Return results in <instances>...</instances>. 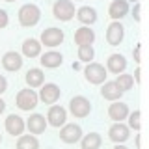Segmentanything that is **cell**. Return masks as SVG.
I'll return each mask as SVG.
<instances>
[{
    "label": "cell",
    "instance_id": "6da1fadb",
    "mask_svg": "<svg viewBox=\"0 0 149 149\" xmlns=\"http://www.w3.org/2000/svg\"><path fill=\"white\" fill-rule=\"evenodd\" d=\"M41 11L36 4H24L21 9H19V22L22 26H34L39 22Z\"/></svg>",
    "mask_w": 149,
    "mask_h": 149
},
{
    "label": "cell",
    "instance_id": "7a4b0ae2",
    "mask_svg": "<svg viewBox=\"0 0 149 149\" xmlns=\"http://www.w3.org/2000/svg\"><path fill=\"white\" fill-rule=\"evenodd\" d=\"M37 101L39 97L34 90H21L17 93V106L21 110H34L37 106Z\"/></svg>",
    "mask_w": 149,
    "mask_h": 149
},
{
    "label": "cell",
    "instance_id": "3957f363",
    "mask_svg": "<svg viewBox=\"0 0 149 149\" xmlns=\"http://www.w3.org/2000/svg\"><path fill=\"white\" fill-rule=\"evenodd\" d=\"M69 108H71V114L74 118H86L88 114L91 112V104L86 97L78 95V97H73L71 102H69Z\"/></svg>",
    "mask_w": 149,
    "mask_h": 149
},
{
    "label": "cell",
    "instance_id": "277c9868",
    "mask_svg": "<svg viewBox=\"0 0 149 149\" xmlns=\"http://www.w3.org/2000/svg\"><path fill=\"white\" fill-rule=\"evenodd\" d=\"M52 11H54V17L60 19V21H71L74 15V6L71 0H56Z\"/></svg>",
    "mask_w": 149,
    "mask_h": 149
},
{
    "label": "cell",
    "instance_id": "5b68a950",
    "mask_svg": "<svg viewBox=\"0 0 149 149\" xmlns=\"http://www.w3.org/2000/svg\"><path fill=\"white\" fill-rule=\"evenodd\" d=\"M60 138L63 140L65 143H74L82 138V129L74 123H69V125H63V129L60 130Z\"/></svg>",
    "mask_w": 149,
    "mask_h": 149
},
{
    "label": "cell",
    "instance_id": "8992f818",
    "mask_svg": "<svg viewBox=\"0 0 149 149\" xmlns=\"http://www.w3.org/2000/svg\"><path fill=\"white\" fill-rule=\"evenodd\" d=\"M86 78L91 84H101L106 78V69L101 63H90L86 67Z\"/></svg>",
    "mask_w": 149,
    "mask_h": 149
},
{
    "label": "cell",
    "instance_id": "52a82bcc",
    "mask_svg": "<svg viewBox=\"0 0 149 149\" xmlns=\"http://www.w3.org/2000/svg\"><path fill=\"white\" fill-rule=\"evenodd\" d=\"M63 41V32L60 28H49L41 34V43L45 47H58Z\"/></svg>",
    "mask_w": 149,
    "mask_h": 149
},
{
    "label": "cell",
    "instance_id": "ba28073f",
    "mask_svg": "<svg viewBox=\"0 0 149 149\" xmlns=\"http://www.w3.org/2000/svg\"><path fill=\"white\" fill-rule=\"evenodd\" d=\"M47 119H49V123L52 127H62V125H65V119H67V112L62 106H50Z\"/></svg>",
    "mask_w": 149,
    "mask_h": 149
},
{
    "label": "cell",
    "instance_id": "9c48e42d",
    "mask_svg": "<svg viewBox=\"0 0 149 149\" xmlns=\"http://www.w3.org/2000/svg\"><path fill=\"white\" fill-rule=\"evenodd\" d=\"M123 36H125V30L119 22H112L108 26V30H106V41H108L112 47L119 45L121 41H123Z\"/></svg>",
    "mask_w": 149,
    "mask_h": 149
},
{
    "label": "cell",
    "instance_id": "30bf717a",
    "mask_svg": "<svg viewBox=\"0 0 149 149\" xmlns=\"http://www.w3.org/2000/svg\"><path fill=\"white\" fill-rule=\"evenodd\" d=\"M108 136H110L112 142L123 143L125 140L129 138V127H127V125H123L121 121H119V123H114L110 127V130H108Z\"/></svg>",
    "mask_w": 149,
    "mask_h": 149
},
{
    "label": "cell",
    "instance_id": "8fae6325",
    "mask_svg": "<svg viewBox=\"0 0 149 149\" xmlns=\"http://www.w3.org/2000/svg\"><path fill=\"white\" fill-rule=\"evenodd\" d=\"M39 99L47 102V104H52L60 99V88L56 84H45L41 88V93H39Z\"/></svg>",
    "mask_w": 149,
    "mask_h": 149
},
{
    "label": "cell",
    "instance_id": "7c38bea8",
    "mask_svg": "<svg viewBox=\"0 0 149 149\" xmlns=\"http://www.w3.org/2000/svg\"><path fill=\"white\" fill-rule=\"evenodd\" d=\"M2 65L8 69V71H19V69L22 67V58H21V54L13 52V50L6 52V54H4V58H2Z\"/></svg>",
    "mask_w": 149,
    "mask_h": 149
},
{
    "label": "cell",
    "instance_id": "4fadbf2b",
    "mask_svg": "<svg viewBox=\"0 0 149 149\" xmlns=\"http://www.w3.org/2000/svg\"><path fill=\"white\" fill-rule=\"evenodd\" d=\"M6 130H8L9 134H13V136L22 134V130H24V121H22V118H19V116H15V114L8 116V119H6Z\"/></svg>",
    "mask_w": 149,
    "mask_h": 149
},
{
    "label": "cell",
    "instance_id": "5bb4252c",
    "mask_svg": "<svg viewBox=\"0 0 149 149\" xmlns=\"http://www.w3.org/2000/svg\"><path fill=\"white\" fill-rule=\"evenodd\" d=\"M108 116H110V119H114V121H118V123H119L121 119H125L129 116L127 104H123V102H114V104H110Z\"/></svg>",
    "mask_w": 149,
    "mask_h": 149
},
{
    "label": "cell",
    "instance_id": "9a60e30c",
    "mask_svg": "<svg viewBox=\"0 0 149 149\" xmlns=\"http://www.w3.org/2000/svg\"><path fill=\"white\" fill-rule=\"evenodd\" d=\"M127 11H129L127 0H114V2L110 4V9H108V13H110L112 19H121V17H125V15H127Z\"/></svg>",
    "mask_w": 149,
    "mask_h": 149
},
{
    "label": "cell",
    "instance_id": "2e32d148",
    "mask_svg": "<svg viewBox=\"0 0 149 149\" xmlns=\"http://www.w3.org/2000/svg\"><path fill=\"white\" fill-rule=\"evenodd\" d=\"M28 129H30V132H34V134H41V132H45V129H47V121L43 116H39V114H34V116H30V119H28Z\"/></svg>",
    "mask_w": 149,
    "mask_h": 149
},
{
    "label": "cell",
    "instance_id": "e0dca14e",
    "mask_svg": "<svg viewBox=\"0 0 149 149\" xmlns=\"http://www.w3.org/2000/svg\"><path fill=\"white\" fill-rule=\"evenodd\" d=\"M93 39H95V34H93V30L90 28H78L77 32H74V41H77V45H91Z\"/></svg>",
    "mask_w": 149,
    "mask_h": 149
},
{
    "label": "cell",
    "instance_id": "ac0fdd59",
    "mask_svg": "<svg viewBox=\"0 0 149 149\" xmlns=\"http://www.w3.org/2000/svg\"><path fill=\"white\" fill-rule=\"evenodd\" d=\"M125 67H127V60H125L121 54H112L108 58V69L112 73L119 74V73L125 71Z\"/></svg>",
    "mask_w": 149,
    "mask_h": 149
},
{
    "label": "cell",
    "instance_id": "d6986e66",
    "mask_svg": "<svg viewBox=\"0 0 149 149\" xmlns=\"http://www.w3.org/2000/svg\"><path fill=\"white\" fill-rule=\"evenodd\" d=\"M62 54L60 52H45L41 56V65L43 67H49V69H54L58 65H62Z\"/></svg>",
    "mask_w": 149,
    "mask_h": 149
},
{
    "label": "cell",
    "instance_id": "ffe728a7",
    "mask_svg": "<svg viewBox=\"0 0 149 149\" xmlns=\"http://www.w3.org/2000/svg\"><path fill=\"white\" fill-rule=\"evenodd\" d=\"M77 17H78L80 22H84V24H93V22L97 21V11L93 8H90V6H84V8L78 9Z\"/></svg>",
    "mask_w": 149,
    "mask_h": 149
},
{
    "label": "cell",
    "instance_id": "44dd1931",
    "mask_svg": "<svg viewBox=\"0 0 149 149\" xmlns=\"http://www.w3.org/2000/svg\"><path fill=\"white\" fill-rule=\"evenodd\" d=\"M39 52H41L39 41H36V39H26L24 43H22V54H24L26 58H36V56H39Z\"/></svg>",
    "mask_w": 149,
    "mask_h": 149
},
{
    "label": "cell",
    "instance_id": "7402d4cb",
    "mask_svg": "<svg viewBox=\"0 0 149 149\" xmlns=\"http://www.w3.org/2000/svg\"><path fill=\"white\" fill-rule=\"evenodd\" d=\"M101 93H102V97H104V99H108V101H118L123 91L116 86V82H106L104 86H102Z\"/></svg>",
    "mask_w": 149,
    "mask_h": 149
},
{
    "label": "cell",
    "instance_id": "603a6c76",
    "mask_svg": "<svg viewBox=\"0 0 149 149\" xmlns=\"http://www.w3.org/2000/svg\"><path fill=\"white\" fill-rule=\"evenodd\" d=\"M43 78H45V74H43L41 69H30V71L26 73V82H28L30 88L41 86V84H43Z\"/></svg>",
    "mask_w": 149,
    "mask_h": 149
},
{
    "label": "cell",
    "instance_id": "cb8c5ba5",
    "mask_svg": "<svg viewBox=\"0 0 149 149\" xmlns=\"http://www.w3.org/2000/svg\"><path fill=\"white\" fill-rule=\"evenodd\" d=\"M101 147V136L97 132H90L82 138V149H99Z\"/></svg>",
    "mask_w": 149,
    "mask_h": 149
},
{
    "label": "cell",
    "instance_id": "d4e9b609",
    "mask_svg": "<svg viewBox=\"0 0 149 149\" xmlns=\"http://www.w3.org/2000/svg\"><path fill=\"white\" fill-rule=\"evenodd\" d=\"M17 149H39V142H37L36 136L26 134V136H21V138H19Z\"/></svg>",
    "mask_w": 149,
    "mask_h": 149
},
{
    "label": "cell",
    "instance_id": "484cf974",
    "mask_svg": "<svg viewBox=\"0 0 149 149\" xmlns=\"http://www.w3.org/2000/svg\"><path fill=\"white\" fill-rule=\"evenodd\" d=\"M132 84H134V78L130 77V74H119L118 80H116V86H118L121 91L130 90V88H132Z\"/></svg>",
    "mask_w": 149,
    "mask_h": 149
},
{
    "label": "cell",
    "instance_id": "4316f807",
    "mask_svg": "<svg viewBox=\"0 0 149 149\" xmlns=\"http://www.w3.org/2000/svg\"><path fill=\"white\" fill-rule=\"evenodd\" d=\"M78 58H80L82 62H90V60H93L91 45H78Z\"/></svg>",
    "mask_w": 149,
    "mask_h": 149
},
{
    "label": "cell",
    "instance_id": "83f0119b",
    "mask_svg": "<svg viewBox=\"0 0 149 149\" xmlns=\"http://www.w3.org/2000/svg\"><path fill=\"white\" fill-rule=\"evenodd\" d=\"M129 125H130L134 130H140V110H136V112H132V114H130Z\"/></svg>",
    "mask_w": 149,
    "mask_h": 149
},
{
    "label": "cell",
    "instance_id": "f1b7e54d",
    "mask_svg": "<svg viewBox=\"0 0 149 149\" xmlns=\"http://www.w3.org/2000/svg\"><path fill=\"white\" fill-rule=\"evenodd\" d=\"M8 22H9L8 13L4 11V9H0V28H6V26H8Z\"/></svg>",
    "mask_w": 149,
    "mask_h": 149
},
{
    "label": "cell",
    "instance_id": "f546056e",
    "mask_svg": "<svg viewBox=\"0 0 149 149\" xmlns=\"http://www.w3.org/2000/svg\"><path fill=\"white\" fill-rule=\"evenodd\" d=\"M6 88H8V80L2 77V74H0V93H4V91H6Z\"/></svg>",
    "mask_w": 149,
    "mask_h": 149
},
{
    "label": "cell",
    "instance_id": "4dcf8cb0",
    "mask_svg": "<svg viewBox=\"0 0 149 149\" xmlns=\"http://www.w3.org/2000/svg\"><path fill=\"white\" fill-rule=\"evenodd\" d=\"M140 52H142V45H136V50H134V60H136V62H140Z\"/></svg>",
    "mask_w": 149,
    "mask_h": 149
},
{
    "label": "cell",
    "instance_id": "1f68e13d",
    "mask_svg": "<svg viewBox=\"0 0 149 149\" xmlns=\"http://www.w3.org/2000/svg\"><path fill=\"white\" fill-rule=\"evenodd\" d=\"M134 19H140V4H136V6H134Z\"/></svg>",
    "mask_w": 149,
    "mask_h": 149
},
{
    "label": "cell",
    "instance_id": "d6a6232c",
    "mask_svg": "<svg viewBox=\"0 0 149 149\" xmlns=\"http://www.w3.org/2000/svg\"><path fill=\"white\" fill-rule=\"evenodd\" d=\"M4 108H6V102H4L2 99H0V114H2V112H4Z\"/></svg>",
    "mask_w": 149,
    "mask_h": 149
},
{
    "label": "cell",
    "instance_id": "836d02e7",
    "mask_svg": "<svg viewBox=\"0 0 149 149\" xmlns=\"http://www.w3.org/2000/svg\"><path fill=\"white\" fill-rule=\"evenodd\" d=\"M114 149H127V147H125V146H119V143H118V146H116Z\"/></svg>",
    "mask_w": 149,
    "mask_h": 149
},
{
    "label": "cell",
    "instance_id": "e575fe53",
    "mask_svg": "<svg viewBox=\"0 0 149 149\" xmlns=\"http://www.w3.org/2000/svg\"><path fill=\"white\" fill-rule=\"evenodd\" d=\"M6 2H13V0H6Z\"/></svg>",
    "mask_w": 149,
    "mask_h": 149
},
{
    "label": "cell",
    "instance_id": "d590c367",
    "mask_svg": "<svg viewBox=\"0 0 149 149\" xmlns=\"http://www.w3.org/2000/svg\"><path fill=\"white\" fill-rule=\"evenodd\" d=\"M132 2H138V0H132Z\"/></svg>",
    "mask_w": 149,
    "mask_h": 149
},
{
    "label": "cell",
    "instance_id": "8d00e7d4",
    "mask_svg": "<svg viewBox=\"0 0 149 149\" xmlns=\"http://www.w3.org/2000/svg\"><path fill=\"white\" fill-rule=\"evenodd\" d=\"M0 142H2V136H0Z\"/></svg>",
    "mask_w": 149,
    "mask_h": 149
}]
</instances>
